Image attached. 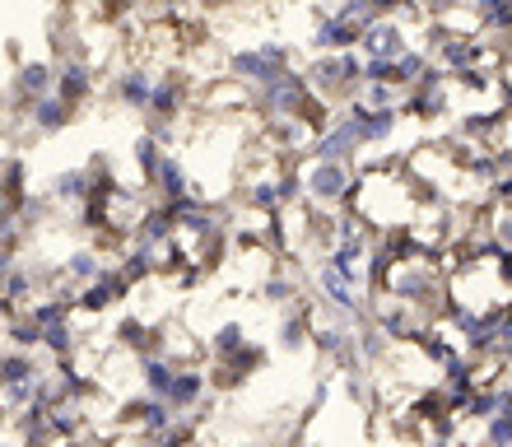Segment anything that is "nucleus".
I'll list each match as a JSON object with an SVG mask.
<instances>
[{
	"label": "nucleus",
	"mask_w": 512,
	"mask_h": 447,
	"mask_svg": "<svg viewBox=\"0 0 512 447\" xmlns=\"http://www.w3.org/2000/svg\"><path fill=\"white\" fill-rule=\"evenodd\" d=\"M149 187L159 191V201L163 205H173V201H182V196H191L196 191V182H191V173H187V163L177 159L173 149L163 154V163H159V173H154V182Z\"/></svg>",
	"instance_id": "nucleus-15"
},
{
	"label": "nucleus",
	"mask_w": 512,
	"mask_h": 447,
	"mask_svg": "<svg viewBox=\"0 0 512 447\" xmlns=\"http://www.w3.org/2000/svg\"><path fill=\"white\" fill-rule=\"evenodd\" d=\"M494 271H499V280L512 289V252H508V247H499V257H494Z\"/></svg>",
	"instance_id": "nucleus-34"
},
{
	"label": "nucleus",
	"mask_w": 512,
	"mask_h": 447,
	"mask_svg": "<svg viewBox=\"0 0 512 447\" xmlns=\"http://www.w3.org/2000/svg\"><path fill=\"white\" fill-rule=\"evenodd\" d=\"M485 447H512V415H494L485 424Z\"/></svg>",
	"instance_id": "nucleus-30"
},
{
	"label": "nucleus",
	"mask_w": 512,
	"mask_h": 447,
	"mask_svg": "<svg viewBox=\"0 0 512 447\" xmlns=\"http://www.w3.org/2000/svg\"><path fill=\"white\" fill-rule=\"evenodd\" d=\"M312 317H308V308H289L280 317V350L284 354H294V350H303V345H308L312 340Z\"/></svg>",
	"instance_id": "nucleus-23"
},
{
	"label": "nucleus",
	"mask_w": 512,
	"mask_h": 447,
	"mask_svg": "<svg viewBox=\"0 0 512 447\" xmlns=\"http://www.w3.org/2000/svg\"><path fill=\"white\" fill-rule=\"evenodd\" d=\"M135 368H140V382H145L149 396H168L173 392V382H177V373H182V364L168 359V354H140Z\"/></svg>",
	"instance_id": "nucleus-19"
},
{
	"label": "nucleus",
	"mask_w": 512,
	"mask_h": 447,
	"mask_svg": "<svg viewBox=\"0 0 512 447\" xmlns=\"http://www.w3.org/2000/svg\"><path fill=\"white\" fill-rule=\"evenodd\" d=\"M284 70H294V52H289V42L280 38H266L256 42V47H238L229 52V80H238L243 89H266L284 75Z\"/></svg>",
	"instance_id": "nucleus-2"
},
{
	"label": "nucleus",
	"mask_w": 512,
	"mask_h": 447,
	"mask_svg": "<svg viewBox=\"0 0 512 447\" xmlns=\"http://www.w3.org/2000/svg\"><path fill=\"white\" fill-rule=\"evenodd\" d=\"M182 108H187V80L182 75H159V84H154V103H149V122H177L182 117Z\"/></svg>",
	"instance_id": "nucleus-14"
},
{
	"label": "nucleus",
	"mask_w": 512,
	"mask_h": 447,
	"mask_svg": "<svg viewBox=\"0 0 512 447\" xmlns=\"http://www.w3.org/2000/svg\"><path fill=\"white\" fill-rule=\"evenodd\" d=\"M489 229H494V243L512 252V205H499V210H494V224H489Z\"/></svg>",
	"instance_id": "nucleus-32"
},
{
	"label": "nucleus",
	"mask_w": 512,
	"mask_h": 447,
	"mask_svg": "<svg viewBox=\"0 0 512 447\" xmlns=\"http://www.w3.org/2000/svg\"><path fill=\"white\" fill-rule=\"evenodd\" d=\"M461 5L471 10V0H419V10L433 14V19H452V14H457Z\"/></svg>",
	"instance_id": "nucleus-33"
},
{
	"label": "nucleus",
	"mask_w": 512,
	"mask_h": 447,
	"mask_svg": "<svg viewBox=\"0 0 512 447\" xmlns=\"http://www.w3.org/2000/svg\"><path fill=\"white\" fill-rule=\"evenodd\" d=\"M471 19L494 38H512V0H471Z\"/></svg>",
	"instance_id": "nucleus-21"
},
{
	"label": "nucleus",
	"mask_w": 512,
	"mask_h": 447,
	"mask_svg": "<svg viewBox=\"0 0 512 447\" xmlns=\"http://www.w3.org/2000/svg\"><path fill=\"white\" fill-rule=\"evenodd\" d=\"M28 122H33V131H38V136H61V131L75 122V108H70L61 94H47L42 103H33V108H28Z\"/></svg>",
	"instance_id": "nucleus-18"
},
{
	"label": "nucleus",
	"mask_w": 512,
	"mask_h": 447,
	"mask_svg": "<svg viewBox=\"0 0 512 447\" xmlns=\"http://www.w3.org/2000/svg\"><path fill=\"white\" fill-rule=\"evenodd\" d=\"M117 340H122V350H135V359H140V354L154 350L159 331H149V326L140 322V317H126V322L117 326Z\"/></svg>",
	"instance_id": "nucleus-27"
},
{
	"label": "nucleus",
	"mask_w": 512,
	"mask_h": 447,
	"mask_svg": "<svg viewBox=\"0 0 512 447\" xmlns=\"http://www.w3.org/2000/svg\"><path fill=\"white\" fill-rule=\"evenodd\" d=\"M303 201L317 205V210H336V205H354L359 196V182L364 177L354 173V163H322V159H308L303 168Z\"/></svg>",
	"instance_id": "nucleus-3"
},
{
	"label": "nucleus",
	"mask_w": 512,
	"mask_h": 447,
	"mask_svg": "<svg viewBox=\"0 0 512 447\" xmlns=\"http://www.w3.org/2000/svg\"><path fill=\"white\" fill-rule=\"evenodd\" d=\"M401 112H410L419 122H443L447 112H452V84L447 89H405Z\"/></svg>",
	"instance_id": "nucleus-16"
},
{
	"label": "nucleus",
	"mask_w": 512,
	"mask_h": 447,
	"mask_svg": "<svg viewBox=\"0 0 512 447\" xmlns=\"http://www.w3.org/2000/svg\"><path fill=\"white\" fill-rule=\"evenodd\" d=\"M163 154H168V149L159 145V140L149 136H135V145H131V163H135V173H140V182H154V173H159V163H163Z\"/></svg>",
	"instance_id": "nucleus-26"
},
{
	"label": "nucleus",
	"mask_w": 512,
	"mask_h": 447,
	"mask_svg": "<svg viewBox=\"0 0 512 447\" xmlns=\"http://www.w3.org/2000/svg\"><path fill=\"white\" fill-rule=\"evenodd\" d=\"M154 84H159V75H154L149 66H126L122 75L112 80V98L131 112H149V103H154Z\"/></svg>",
	"instance_id": "nucleus-10"
},
{
	"label": "nucleus",
	"mask_w": 512,
	"mask_h": 447,
	"mask_svg": "<svg viewBox=\"0 0 512 447\" xmlns=\"http://www.w3.org/2000/svg\"><path fill=\"white\" fill-rule=\"evenodd\" d=\"M122 271L131 285H140V280H149L154 271H163V252H154V247H145V243H131L122 257Z\"/></svg>",
	"instance_id": "nucleus-25"
},
{
	"label": "nucleus",
	"mask_w": 512,
	"mask_h": 447,
	"mask_svg": "<svg viewBox=\"0 0 512 447\" xmlns=\"http://www.w3.org/2000/svg\"><path fill=\"white\" fill-rule=\"evenodd\" d=\"M340 117L350 122V131H354V140H359V149H378V145H387L396 131H401V108H368V103H345L340 108Z\"/></svg>",
	"instance_id": "nucleus-5"
},
{
	"label": "nucleus",
	"mask_w": 512,
	"mask_h": 447,
	"mask_svg": "<svg viewBox=\"0 0 512 447\" xmlns=\"http://www.w3.org/2000/svg\"><path fill=\"white\" fill-rule=\"evenodd\" d=\"M52 201L61 205H89L94 201V173L89 168H66L52 177Z\"/></svg>",
	"instance_id": "nucleus-20"
},
{
	"label": "nucleus",
	"mask_w": 512,
	"mask_h": 447,
	"mask_svg": "<svg viewBox=\"0 0 512 447\" xmlns=\"http://www.w3.org/2000/svg\"><path fill=\"white\" fill-rule=\"evenodd\" d=\"M359 52H364V56H378V61H396V56L410 52V33H405L401 19H378V24L364 28Z\"/></svg>",
	"instance_id": "nucleus-9"
},
{
	"label": "nucleus",
	"mask_w": 512,
	"mask_h": 447,
	"mask_svg": "<svg viewBox=\"0 0 512 447\" xmlns=\"http://www.w3.org/2000/svg\"><path fill=\"white\" fill-rule=\"evenodd\" d=\"M261 298H266V303H275V308H298V285L294 280H289V275H270L266 285H261Z\"/></svg>",
	"instance_id": "nucleus-28"
},
{
	"label": "nucleus",
	"mask_w": 512,
	"mask_h": 447,
	"mask_svg": "<svg viewBox=\"0 0 512 447\" xmlns=\"http://www.w3.org/2000/svg\"><path fill=\"white\" fill-rule=\"evenodd\" d=\"M177 238V219L168 205H149V210H140V219H135V243L154 247V252H163V247Z\"/></svg>",
	"instance_id": "nucleus-13"
},
{
	"label": "nucleus",
	"mask_w": 512,
	"mask_h": 447,
	"mask_svg": "<svg viewBox=\"0 0 512 447\" xmlns=\"http://www.w3.org/2000/svg\"><path fill=\"white\" fill-rule=\"evenodd\" d=\"M98 89V75H94V61H84V56H61L56 61V94L66 98L70 108H80L89 103Z\"/></svg>",
	"instance_id": "nucleus-8"
},
{
	"label": "nucleus",
	"mask_w": 512,
	"mask_h": 447,
	"mask_svg": "<svg viewBox=\"0 0 512 447\" xmlns=\"http://www.w3.org/2000/svg\"><path fill=\"white\" fill-rule=\"evenodd\" d=\"M336 14H340V19H350V24H359V28L378 24V14H373V5H368V0H345Z\"/></svg>",
	"instance_id": "nucleus-31"
},
{
	"label": "nucleus",
	"mask_w": 512,
	"mask_h": 447,
	"mask_svg": "<svg viewBox=\"0 0 512 447\" xmlns=\"http://www.w3.org/2000/svg\"><path fill=\"white\" fill-rule=\"evenodd\" d=\"M108 271V261H103V252H94V247H80V252H70V261L61 266V275H66L70 285H94L98 275Z\"/></svg>",
	"instance_id": "nucleus-22"
},
{
	"label": "nucleus",
	"mask_w": 512,
	"mask_h": 447,
	"mask_svg": "<svg viewBox=\"0 0 512 447\" xmlns=\"http://www.w3.org/2000/svg\"><path fill=\"white\" fill-rule=\"evenodd\" d=\"M126 294H131V280H126V271H122V266H108V271L98 275L94 285L80 289V308L84 312H108V308H117Z\"/></svg>",
	"instance_id": "nucleus-11"
},
{
	"label": "nucleus",
	"mask_w": 512,
	"mask_h": 447,
	"mask_svg": "<svg viewBox=\"0 0 512 447\" xmlns=\"http://www.w3.org/2000/svg\"><path fill=\"white\" fill-rule=\"evenodd\" d=\"M308 84L312 94L322 98L326 108H345V103H354L359 98V89H364V56L359 52H340V56H312L308 61Z\"/></svg>",
	"instance_id": "nucleus-1"
},
{
	"label": "nucleus",
	"mask_w": 512,
	"mask_h": 447,
	"mask_svg": "<svg viewBox=\"0 0 512 447\" xmlns=\"http://www.w3.org/2000/svg\"><path fill=\"white\" fill-rule=\"evenodd\" d=\"M401 89H396V84H364V89H359V103H368V108H401Z\"/></svg>",
	"instance_id": "nucleus-29"
},
{
	"label": "nucleus",
	"mask_w": 512,
	"mask_h": 447,
	"mask_svg": "<svg viewBox=\"0 0 512 447\" xmlns=\"http://www.w3.org/2000/svg\"><path fill=\"white\" fill-rule=\"evenodd\" d=\"M252 340H247V326L243 322H224L210 331V354H215V364H224V359H233V354H243Z\"/></svg>",
	"instance_id": "nucleus-24"
},
{
	"label": "nucleus",
	"mask_w": 512,
	"mask_h": 447,
	"mask_svg": "<svg viewBox=\"0 0 512 447\" xmlns=\"http://www.w3.org/2000/svg\"><path fill=\"white\" fill-rule=\"evenodd\" d=\"M205 392H210V378H205L201 368H187V364H182V373H177V382H173V392L163 396V401H168L177 415H191V410H201Z\"/></svg>",
	"instance_id": "nucleus-17"
},
{
	"label": "nucleus",
	"mask_w": 512,
	"mask_h": 447,
	"mask_svg": "<svg viewBox=\"0 0 512 447\" xmlns=\"http://www.w3.org/2000/svg\"><path fill=\"white\" fill-rule=\"evenodd\" d=\"M308 159H322V163H354L359 159V140H354L350 122H345L340 112L317 131V136H312Z\"/></svg>",
	"instance_id": "nucleus-7"
},
{
	"label": "nucleus",
	"mask_w": 512,
	"mask_h": 447,
	"mask_svg": "<svg viewBox=\"0 0 512 447\" xmlns=\"http://www.w3.org/2000/svg\"><path fill=\"white\" fill-rule=\"evenodd\" d=\"M364 42V28L340 19L336 10L317 14V28H312V56H340V52H359Z\"/></svg>",
	"instance_id": "nucleus-6"
},
{
	"label": "nucleus",
	"mask_w": 512,
	"mask_h": 447,
	"mask_svg": "<svg viewBox=\"0 0 512 447\" xmlns=\"http://www.w3.org/2000/svg\"><path fill=\"white\" fill-rule=\"evenodd\" d=\"M47 94H56V66H47V61H28V66L14 70V98H19L24 108L42 103Z\"/></svg>",
	"instance_id": "nucleus-12"
},
{
	"label": "nucleus",
	"mask_w": 512,
	"mask_h": 447,
	"mask_svg": "<svg viewBox=\"0 0 512 447\" xmlns=\"http://www.w3.org/2000/svg\"><path fill=\"white\" fill-rule=\"evenodd\" d=\"M382 294L405 303V308H429L433 298H443V280L433 271V261H396L391 275L382 280Z\"/></svg>",
	"instance_id": "nucleus-4"
}]
</instances>
